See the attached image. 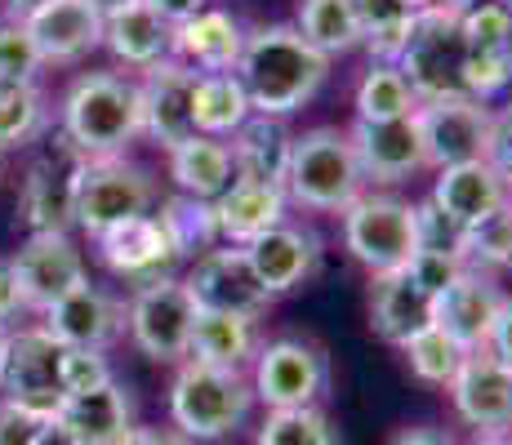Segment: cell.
<instances>
[{
	"mask_svg": "<svg viewBox=\"0 0 512 445\" xmlns=\"http://www.w3.org/2000/svg\"><path fill=\"white\" fill-rule=\"evenodd\" d=\"M254 116H294L303 103L317 98V89L330 76V58L317 54L299 36L294 23H263L245 32V54L236 63Z\"/></svg>",
	"mask_w": 512,
	"mask_h": 445,
	"instance_id": "1",
	"label": "cell"
},
{
	"mask_svg": "<svg viewBox=\"0 0 512 445\" xmlns=\"http://www.w3.org/2000/svg\"><path fill=\"white\" fill-rule=\"evenodd\" d=\"M67 143L81 156H125V147L143 134L139 116V85L116 72H85L67 85L63 107H58Z\"/></svg>",
	"mask_w": 512,
	"mask_h": 445,
	"instance_id": "2",
	"label": "cell"
},
{
	"mask_svg": "<svg viewBox=\"0 0 512 445\" xmlns=\"http://www.w3.org/2000/svg\"><path fill=\"white\" fill-rule=\"evenodd\" d=\"M477 0H441L437 9H423L410 23V36L397 54V72L415 89L419 103L441 98H468L464 89V14Z\"/></svg>",
	"mask_w": 512,
	"mask_h": 445,
	"instance_id": "3",
	"label": "cell"
},
{
	"mask_svg": "<svg viewBox=\"0 0 512 445\" xmlns=\"http://www.w3.org/2000/svg\"><path fill=\"white\" fill-rule=\"evenodd\" d=\"M285 201L299 205L312 214H343L361 192L357 152L352 138L339 125H317V130L294 134V152H290V170H285Z\"/></svg>",
	"mask_w": 512,
	"mask_h": 445,
	"instance_id": "4",
	"label": "cell"
},
{
	"mask_svg": "<svg viewBox=\"0 0 512 445\" xmlns=\"http://www.w3.org/2000/svg\"><path fill=\"white\" fill-rule=\"evenodd\" d=\"M254 410V388L245 374L183 361L170 383V419L187 441L232 437Z\"/></svg>",
	"mask_w": 512,
	"mask_h": 445,
	"instance_id": "5",
	"label": "cell"
},
{
	"mask_svg": "<svg viewBox=\"0 0 512 445\" xmlns=\"http://www.w3.org/2000/svg\"><path fill=\"white\" fill-rule=\"evenodd\" d=\"M343 245L370 276L401 272L419 250V205L397 192H361L343 210Z\"/></svg>",
	"mask_w": 512,
	"mask_h": 445,
	"instance_id": "6",
	"label": "cell"
},
{
	"mask_svg": "<svg viewBox=\"0 0 512 445\" xmlns=\"http://www.w3.org/2000/svg\"><path fill=\"white\" fill-rule=\"evenodd\" d=\"M152 205H156V183L143 165L125 161V156L85 161L81 183H76V227H81L90 241L116 223L152 214Z\"/></svg>",
	"mask_w": 512,
	"mask_h": 445,
	"instance_id": "7",
	"label": "cell"
},
{
	"mask_svg": "<svg viewBox=\"0 0 512 445\" xmlns=\"http://www.w3.org/2000/svg\"><path fill=\"white\" fill-rule=\"evenodd\" d=\"M250 388H254V401H263L268 410H308V405H321V397L330 392V356L312 339H294V334L272 339L254 356Z\"/></svg>",
	"mask_w": 512,
	"mask_h": 445,
	"instance_id": "8",
	"label": "cell"
},
{
	"mask_svg": "<svg viewBox=\"0 0 512 445\" xmlns=\"http://www.w3.org/2000/svg\"><path fill=\"white\" fill-rule=\"evenodd\" d=\"M196 316H201V308L192 303L187 285L179 276H161V281H147L130 294L125 330H130L134 348L152 361H187Z\"/></svg>",
	"mask_w": 512,
	"mask_h": 445,
	"instance_id": "9",
	"label": "cell"
},
{
	"mask_svg": "<svg viewBox=\"0 0 512 445\" xmlns=\"http://www.w3.org/2000/svg\"><path fill=\"white\" fill-rule=\"evenodd\" d=\"M90 156H81L63 134L54 138L45 156H36L18 192V219L32 227V236H67L76 227V183Z\"/></svg>",
	"mask_w": 512,
	"mask_h": 445,
	"instance_id": "10",
	"label": "cell"
},
{
	"mask_svg": "<svg viewBox=\"0 0 512 445\" xmlns=\"http://www.w3.org/2000/svg\"><path fill=\"white\" fill-rule=\"evenodd\" d=\"M423 134V156L428 170H455L468 161H490V130L495 112L477 98H441V103H419L415 112Z\"/></svg>",
	"mask_w": 512,
	"mask_h": 445,
	"instance_id": "11",
	"label": "cell"
},
{
	"mask_svg": "<svg viewBox=\"0 0 512 445\" xmlns=\"http://www.w3.org/2000/svg\"><path fill=\"white\" fill-rule=\"evenodd\" d=\"M0 392H5V401L23 405V410L58 414V405H63V348L49 339L45 325L9 330Z\"/></svg>",
	"mask_w": 512,
	"mask_h": 445,
	"instance_id": "12",
	"label": "cell"
},
{
	"mask_svg": "<svg viewBox=\"0 0 512 445\" xmlns=\"http://www.w3.org/2000/svg\"><path fill=\"white\" fill-rule=\"evenodd\" d=\"M183 285L201 312H228V316H245V321H259L272 308V294L259 285L245 250H236V245H219V250L201 254L192 263V272L183 276Z\"/></svg>",
	"mask_w": 512,
	"mask_h": 445,
	"instance_id": "13",
	"label": "cell"
},
{
	"mask_svg": "<svg viewBox=\"0 0 512 445\" xmlns=\"http://www.w3.org/2000/svg\"><path fill=\"white\" fill-rule=\"evenodd\" d=\"M464 89L477 103H490L512 85V14L490 0H477V5L464 14Z\"/></svg>",
	"mask_w": 512,
	"mask_h": 445,
	"instance_id": "14",
	"label": "cell"
},
{
	"mask_svg": "<svg viewBox=\"0 0 512 445\" xmlns=\"http://www.w3.org/2000/svg\"><path fill=\"white\" fill-rule=\"evenodd\" d=\"M499 303H504V290H499L495 276L477 272V267H464L446 290L432 294L428 321L437 325V330H446L464 352H486L490 330H495V316H499Z\"/></svg>",
	"mask_w": 512,
	"mask_h": 445,
	"instance_id": "15",
	"label": "cell"
},
{
	"mask_svg": "<svg viewBox=\"0 0 512 445\" xmlns=\"http://www.w3.org/2000/svg\"><path fill=\"white\" fill-rule=\"evenodd\" d=\"M14 276H18V290H23V308L32 312H49L58 299L85 285V259L76 250L72 236H27V245L14 254Z\"/></svg>",
	"mask_w": 512,
	"mask_h": 445,
	"instance_id": "16",
	"label": "cell"
},
{
	"mask_svg": "<svg viewBox=\"0 0 512 445\" xmlns=\"http://www.w3.org/2000/svg\"><path fill=\"white\" fill-rule=\"evenodd\" d=\"M45 316V330L58 348L107 352L125 334V303L112 299L103 285H76L67 299H58Z\"/></svg>",
	"mask_w": 512,
	"mask_h": 445,
	"instance_id": "17",
	"label": "cell"
},
{
	"mask_svg": "<svg viewBox=\"0 0 512 445\" xmlns=\"http://www.w3.org/2000/svg\"><path fill=\"white\" fill-rule=\"evenodd\" d=\"M352 152H357L361 178L379 187L406 183L428 170V156H423V134L415 116H401V121H352Z\"/></svg>",
	"mask_w": 512,
	"mask_h": 445,
	"instance_id": "18",
	"label": "cell"
},
{
	"mask_svg": "<svg viewBox=\"0 0 512 445\" xmlns=\"http://www.w3.org/2000/svg\"><path fill=\"white\" fill-rule=\"evenodd\" d=\"M139 85V116H143V134L152 138L156 147H179L196 134L192 125V94H196V72L174 58L147 67Z\"/></svg>",
	"mask_w": 512,
	"mask_h": 445,
	"instance_id": "19",
	"label": "cell"
},
{
	"mask_svg": "<svg viewBox=\"0 0 512 445\" xmlns=\"http://www.w3.org/2000/svg\"><path fill=\"white\" fill-rule=\"evenodd\" d=\"M455 414L477 432H508L512 428V365L490 352H468L459 374L450 379Z\"/></svg>",
	"mask_w": 512,
	"mask_h": 445,
	"instance_id": "20",
	"label": "cell"
},
{
	"mask_svg": "<svg viewBox=\"0 0 512 445\" xmlns=\"http://www.w3.org/2000/svg\"><path fill=\"white\" fill-rule=\"evenodd\" d=\"M94 250H98V259H103L107 272L125 276V281H134V285L174 276V263H179V254H174L170 236L161 232L156 214L107 227L103 236H94Z\"/></svg>",
	"mask_w": 512,
	"mask_h": 445,
	"instance_id": "21",
	"label": "cell"
},
{
	"mask_svg": "<svg viewBox=\"0 0 512 445\" xmlns=\"http://www.w3.org/2000/svg\"><path fill=\"white\" fill-rule=\"evenodd\" d=\"M245 54V23L228 9H201L196 18L170 27V58L192 67L196 76L236 72Z\"/></svg>",
	"mask_w": 512,
	"mask_h": 445,
	"instance_id": "22",
	"label": "cell"
},
{
	"mask_svg": "<svg viewBox=\"0 0 512 445\" xmlns=\"http://www.w3.org/2000/svg\"><path fill=\"white\" fill-rule=\"evenodd\" d=\"M245 259H250L259 285L277 299V294H290L317 272L321 263V236L312 227L299 223H281L272 232H263L259 241L245 245Z\"/></svg>",
	"mask_w": 512,
	"mask_h": 445,
	"instance_id": "23",
	"label": "cell"
},
{
	"mask_svg": "<svg viewBox=\"0 0 512 445\" xmlns=\"http://www.w3.org/2000/svg\"><path fill=\"white\" fill-rule=\"evenodd\" d=\"M23 27L41 49V63H81L103 45V14L90 0H49L23 18Z\"/></svg>",
	"mask_w": 512,
	"mask_h": 445,
	"instance_id": "24",
	"label": "cell"
},
{
	"mask_svg": "<svg viewBox=\"0 0 512 445\" xmlns=\"http://www.w3.org/2000/svg\"><path fill=\"white\" fill-rule=\"evenodd\" d=\"M508 196H512V187L504 183V174L495 165L468 161V165L437 174V183H432V210L464 232V227L490 219L499 205H508Z\"/></svg>",
	"mask_w": 512,
	"mask_h": 445,
	"instance_id": "25",
	"label": "cell"
},
{
	"mask_svg": "<svg viewBox=\"0 0 512 445\" xmlns=\"http://www.w3.org/2000/svg\"><path fill=\"white\" fill-rule=\"evenodd\" d=\"M285 187H272V183H241L232 178V187L214 201V219H219V241L245 250L250 241H259L263 232L285 223Z\"/></svg>",
	"mask_w": 512,
	"mask_h": 445,
	"instance_id": "26",
	"label": "cell"
},
{
	"mask_svg": "<svg viewBox=\"0 0 512 445\" xmlns=\"http://www.w3.org/2000/svg\"><path fill=\"white\" fill-rule=\"evenodd\" d=\"M232 174L241 183H285V170H290V152H294V134L290 125L277 121V116H250L232 138Z\"/></svg>",
	"mask_w": 512,
	"mask_h": 445,
	"instance_id": "27",
	"label": "cell"
},
{
	"mask_svg": "<svg viewBox=\"0 0 512 445\" xmlns=\"http://www.w3.org/2000/svg\"><path fill=\"white\" fill-rule=\"evenodd\" d=\"M432 316V294L423 290L415 276L401 272H383L370 281V330L383 343H406L410 334H419Z\"/></svg>",
	"mask_w": 512,
	"mask_h": 445,
	"instance_id": "28",
	"label": "cell"
},
{
	"mask_svg": "<svg viewBox=\"0 0 512 445\" xmlns=\"http://www.w3.org/2000/svg\"><path fill=\"white\" fill-rule=\"evenodd\" d=\"M259 325L245 316L228 312H201L192 325V343H187V361L214 365V370H236L245 374V365H254L259 356Z\"/></svg>",
	"mask_w": 512,
	"mask_h": 445,
	"instance_id": "29",
	"label": "cell"
},
{
	"mask_svg": "<svg viewBox=\"0 0 512 445\" xmlns=\"http://www.w3.org/2000/svg\"><path fill=\"white\" fill-rule=\"evenodd\" d=\"M58 419L81 437V445H116L134 428V401L121 383H103L94 392H76L58 405Z\"/></svg>",
	"mask_w": 512,
	"mask_h": 445,
	"instance_id": "30",
	"label": "cell"
},
{
	"mask_svg": "<svg viewBox=\"0 0 512 445\" xmlns=\"http://www.w3.org/2000/svg\"><path fill=\"white\" fill-rule=\"evenodd\" d=\"M103 45L112 49L116 63L147 72V67L170 58V23H161L143 0H134V5L103 18Z\"/></svg>",
	"mask_w": 512,
	"mask_h": 445,
	"instance_id": "31",
	"label": "cell"
},
{
	"mask_svg": "<svg viewBox=\"0 0 512 445\" xmlns=\"http://www.w3.org/2000/svg\"><path fill=\"white\" fill-rule=\"evenodd\" d=\"M170 178L179 183L183 196H196V201H219L232 187V152L223 138H205L192 134L187 143L170 147Z\"/></svg>",
	"mask_w": 512,
	"mask_h": 445,
	"instance_id": "32",
	"label": "cell"
},
{
	"mask_svg": "<svg viewBox=\"0 0 512 445\" xmlns=\"http://www.w3.org/2000/svg\"><path fill=\"white\" fill-rule=\"evenodd\" d=\"M254 116L250 94H245L241 76L236 72H214V76H196V94H192V125L205 138H228L241 130Z\"/></svg>",
	"mask_w": 512,
	"mask_h": 445,
	"instance_id": "33",
	"label": "cell"
},
{
	"mask_svg": "<svg viewBox=\"0 0 512 445\" xmlns=\"http://www.w3.org/2000/svg\"><path fill=\"white\" fill-rule=\"evenodd\" d=\"M294 27L317 54H326L330 63L352 49H361V23L352 0H299V14H294Z\"/></svg>",
	"mask_w": 512,
	"mask_h": 445,
	"instance_id": "34",
	"label": "cell"
},
{
	"mask_svg": "<svg viewBox=\"0 0 512 445\" xmlns=\"http://www.w3.org/2000/svg\"><path fill=\"white\" fill-rule=\"evenodd\" d=\"M156 223L170 236L179 259H201V254L219 250V219H214V201H196V196H165Z\"/></svg>",
	"mask_w": 512,
	"mask_h": 445,
	"instance_id": "35",
	"label": "cell"
},
{
	"mask_svg": "<svg viewBox=\"0 0 512 445\" xmlns=\"http://www.w3.org/2000/svg\"><path fill=\"white\" fill-rule=\"evenodd\" d=\"M49 125H54V112L41 85L0 81V152L36 143L49 134Z\"/></svg>",
	"mask_w": 512,
	"mask_h": 445,
	"instance_id": "36",
	"label": "cell"
},
{
	"mask_svg": "<svg viewBox=\"0 0 512 445\" xmlns=\"http://www.w3.org/2000/svg\"><path fill=\"white\" fill-rule=\"evenodd\" d=\"M419 98L406 85V76L397 72V63H370L366 76L357 85V121H401V116H415Z\"/></svg>",
	"mask_w": 512,
	"mask_h": 445,
	"instance_id": "37",
	"label": "cell"
},
{
	"mask_svg": "<svg viewBox=\"0 0 512 445\" xmlns=\"http://www.w3.org/2000/svg\"><path fill=\"white\" fill-rule=\"evenodd\" d=\"M352 9H357L361 45L370 49V63H397L410 23H415L406 0H352Z\"/></svg>",
	"mask_w": 512,
	"mask_h": 445,
	"instance_id": "38",
	"label": "cell"
},
{
	"mask_svg": "<svg viewBox=\"0 0 512 445\" xmlns=\"http://www.w3.org/2000/svg\"><path fill=\"white\" fill-rule=\"evenodd\" d=\"M459 259H464V267H477V272H490V276L508 272L512 267V196L490 219L459 232Z\"/></svg>",
	"mask_w": 512,
	"mask_h": 445,
	"instance_id": "39",
	"label": "cell"
},
{
	"mask_svg": "<svg viewBox=\"0 0 512 445\" xmlns=\"http://www.w3.org/2000/svg\"><path fill=\"white\" fill-rule=\"evenodd\" d=\"M401 352H406L410 361V374L423 383H441V388H450V379L459 374V365H464V348H459L455 339H450L446 330H437V325H423L419 334H410L406 343H401Z\"/></svg>",
	"mask_w": 512,
	"mask_h": 445,
	"instance_id": "40",
	"label": "cell"
},
{
	"mask_svg": "<svg viewBox=\"0 0 512 445\" xmlns=\"http://www.w3.org/2000/svg\"><path fill=\"white\" fill-rule=\"evenodd\" d=\"M254 445H334V428L321 405H308V410H268Z\"/></svg>",
	"mask_w": 512,
	"mask_h": 445,
	"instance_id": "41",
	"label": "cell"
},
{
	"mask_svg": "<svg viewBox=\"0 0 512 445\" xmlns=\"http://www.w3.org/2000/svg\"><path fill=\"white\" fill-rule=\"evenodd\" d=\"M41 49H36L32 32H27L18 18H5L0 23V81H23V85H36L41 76Z\"/></svg>",
	"mask_w": 512,
	"mask_h": 445,
	"instance_id": "42",
	"label": "cell"
},
{
	"mask_svg": "<svg viewBox=\"0 0 512 445\" xmlns=\"http://www.w3.org/2000/svg\"><path fill=\"white\" fill-rule=\"evenodd\" d=\"M112 365L107 352H81V348H63V401L76 392H94L103 383H112Z\"/></svg>",
	"mask_w": 512,
	"mask_h": 445,
	"instance_id": "43",
	"label": "cell"
},
{
	"mask_svg": "<svg viewBox=\"0 0 512 445\" xmlns=\"http://www.w3.org/2000/svg\"><path fill=\"white\" fill-rule=\"evenodd\" d=\"M406 272L415 276V281H419L428 294H441L459 272H464V259H459L455 250H428V245H419Z\"/></svg>",
	"mask_w": 512,
	"mask_h": 445,
	"instance_id": "44",
	"label": "cell"
},
{
	"mask_svg": "<svg viewBox=\"0 0 512 445\" xmlns=\"http://www.w3.org/2000/svg\"><path fill=\"white\" fill-rule=\"evenodd\" d=\"M49 419V414H36V410H23L14 401H0V445H32L36 428Z\"/></svg>",
	"mask_w": 512,
	"mask_h": 445,
	"instance_id": "45",
	"label": "cell"
},
{
	"mask_svg": "<svg viewBox=\"0 0 512 445\" xmlns=\"http://www.w3.org/2000/svg\"><path fill=\"white\" fill-rule=\"evenodd\" d=\"M490 165L504 174V183L512 187V98L495 112V130H490Z\"/></svg>",
	"mask_w": 512,
	"mask_h": 445,
	"instance_id": "46",
	"label": "cell"
},
{
	"mask_svg": "<svg viewBox=\"0 0 512 445\" xmlns=\"http://www.w3.org/2000/svg\"><path fill=\"white\" fill-rule=\"evenodd\" d=\"M490 356H499L504 365H512V294H504L499 303V316H495V330H490Z\"/></svg>",
	"mask_w": 512,
	"mask_h": 445,
	"instance_id": "47",
	"label": "cell"
},
{
	"mask_svg": "<svg viewBox=\"0 0 512 445\" xmlns=\"http://www.w3.org/2000/svg\"><path fill=\"white\" fill-rule=\"evenodd\" d=\"M18 312H23V290H18L14 263L0 259V325H9Z\"/></svg>",
	"mask_w": 512,
	"mask_h": 445,
	"instance_id": "48",
	"label": "cell"
},
{
	"mask_svg": "<svg viewBox=\"0 0 512 445\" xmlns=\"http://www.w3.org/2000/svg\"><path fill=\"white\" fill-rule=\"evenodd\" d=\"M147 9H152L161 23H170V27H179L187 23V18H196L205 9V0H143Z\"/></svg>",
	"mask_w": 512,
	"mask_h": 445,
	"instance_id": "49",
	"label": "cell"
},
{
	"mask_svg": "<svg viewBox=\"0 0 512 445\" xmlns=\"http://www.w3.org/2000/svg\"><path fill=\"white\" fill-rule=\"evenodd\" d=\"M116 445H192V441L174 428H130Z\"/></svg>",
	"mask_w": 512,
	"mask_h": 445,
	"instance_id": "50",
	"label": "cell"
},
{
	"mask_svg": "<svg viewBox=\"0 0 512 445\" xmlns=\"http://www.w3.org/2000/svg\"><path fill=\"white\" fill-rule=\"evenodd\" d=\"M32 445H81V437H76L72 428H67L58 414H49V419L36 428V437H32Z\"/></svg>",
	"mask_w": 512,
	"mask_h": 445,
	"instance_id": "51",
	"label": "cell"
},
{
	"mask_svg": "<svg viewBox=\"0 0 512 445\" xmlns=\"http://www.w3.org/2000/svg\"><path fill=\"white\" fill-rule=\"evenodd\" d=\"M392 445H459L446 428H406Z\"/></svg>",
	"mask_w": 512,
	"mask_h": 445,
	"instance_id": "52",
	"label": "cell"
},
{
	"mask_svg": "<svg viewBox=\"0 0 512 445\" xmlns=\"http://www.w3.org/2000/svg\"><path fill=\"white\" fill-rule=\"evenodd\" d=\"M41 5H49V0H5V9H9V18H18L23 23L27 14H36Z\"/></svg>",
	"mask_w": 512,
	"mask_h": 445,
	"instance_id": "53",
	"label": "cell"
},
{
	"mask_svg": "<svg viewBox=\"0 0 512 445\" xmlns=\"http://www.w3.org/2000/svg\"><path fill=\"white\" fill-rule=\"evenodd\" d=\"M472 445H512L508 432H477V441Z\"/></svg>",
	"mask_w": 512,
	"mask_h": 445,
	"instance_id": "54",
	"label": "cell"
},
{
	"mask_svg": "<svg viewBox=\"0 0 512 445\" xmlns=\"http://www.w3.org/2000/svg\"><path fill=\"white\" fill-rule=\"evenodd\" d=\"M90 5H94V9H98V14H103V18H107V14H116V9L134 5V0H90Z\"/></svg>",
	"mask_w": 512,
	"mask_h": 445,
	"instance_id": "55",
	"label": "cell"
},
{
	"mask_svg": "<svg viewBox=\"0 0 512 445\" xmlns=\"http://www.w3.org/2000/svg\"><path fill=\"white\" fill-rule=\"evenodd\" d=\"M437 5H441V0H406L410 14H423V9H437Z\"/></svg>",
	"mask_w": 512,
	"mask_h": 445,
	"instance_id": "56",
	"label": "cell"
},
{
	"mask_svg": "<svg viewBox=\"0 0 512 445\" xmlns=\"http://www.w3.org/2000/svg\"><path fill=\"white\" fill-rule=\"evenodd\" d=\"M5 348H9V325H0V370H5Z\"/></svg>",
	"mask_w": 512,
	"mask_h": 445,
	"instance_id": "57",
	"label": "cell"
},
{
	"mask_svg": "<svg viewBox=\"0 0 512 445\" xmlns=\"http://www.w3.org/2000/svg\"><path fill=\"white\" fill-rule=\"evenodd\" d=\"M490 5H499V9H508V14H512V0H490Z\"/></svg>",
	"mask_w": 512,
	"mask_h": 445,
	"instance_id": "58",
	"label": "cell"
}]
</instances>
